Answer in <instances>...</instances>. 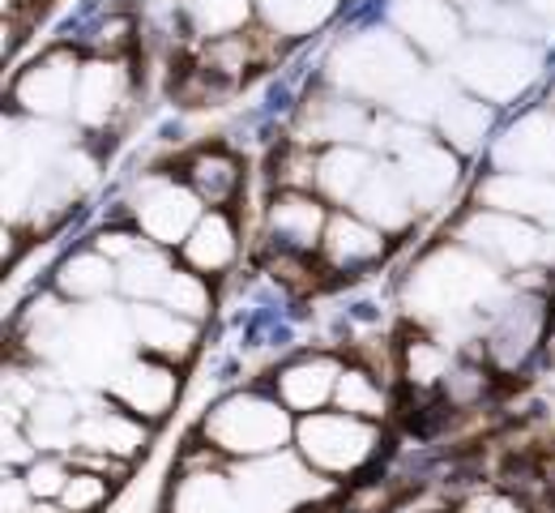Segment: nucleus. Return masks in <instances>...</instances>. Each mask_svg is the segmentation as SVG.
<instances>
[{"label": "nucleus", "instance_id": "nucleus-1", "mask_svg": "<svg viewBox=\"0 0 555 513\" xmlns=\"http://www.w3.org/2000/svg\"><path fill=\"white\" fill-rule=\"evenodd\" d=\"M206 437L222 453H244V458H261L274 453L282 440L291 437V420L286 407L274 398H257V394H240L227 398L214 415L206 420Z\"/></svg>", "mask_w": 555, "mask_h": 513}, {"label": "nucleus", "instance_id": "nucleus-2", "mask_svg": "<svg viewBox=\"0 0 555 513\" xmlns=\"http://www.w3.org/2000/svg\"><path fill=\"white\" fill-rule=\"evenodd\" d=\"M338 77L359 94H406L418 81V65L393 35L372 30L343 48Z\"/></svg>", "mask_w": 555, "mask_h": 513}, {"label": "nucleus", "instance_id": "nucleus-3", "mask_svg": "<svg viewBox=\"0 0 555 513\" xmlns=\"http://www.w3.org/2000/svg\"><path fill=\"white\" fill-rule=\"evenodd\" d=\"M299 449L304 458L317 466V471H330V475H347L359 471L372 449H376V428L363 424L359 415H325V411H312L304 424H299Z\"/></svg>", "mask_w": 555, "mask_h": 513}, {"label": "nucleus", "instance_id": "nucleus-4", "mask_svg": "<svg viewBox=\"0 0 555 513\" xmlns=\"http://www.w3.org/2000/svg\"><path fill=\"white\" fill-rule=\"evenodd\" d=\"M495 287L491 270L466 253H440L431 257L415 279L418 308L427 312H466Z\"/></svg>", "mask_w": 555, "mask_h": 513}, {"label": "nucleus", "instance_id": "nucleus-5", "mask_svg": "<svg viewBox=\"0 0 555 513\" xmlns=\"http://www.w3.org/2000/svg\"><path fill=\"white\" fill-rule=\"evenodd\" d=\"M457 69H462V77L475 90H483L487 99H508V94H517L530 77L539 74V56L530 48H521V43L479 39V43H470L462 52Z\"/></svg>", "mask_w": 555, "mask_h": 513}, {"label": "nucleus", "instance_id": "nucleus-6", "mask_svg": "<svg viewBox=\"0 0 555 513\" xmlns=\"http://www.w3.org/2000/svg\"><path fill=\"white\" fill-rule=\"evenodd\" d=\"M317 488V479L295 466V462H257L240 475V501H248L257 513H278L291 510L295 501H308Z\"/></svg>", "mask_w": 555, "mask_h": 513}, {"label": "nucleus", "instance_id": "nucleus-7", "mask_svg": "<svg viewBox=\"0 0 555 513\" xmlns=\"http://www.w3.org/2000/svg\"><path fill=\"white\" fill-rule=\"evenodd\" d=\"M197 202L202 197L184 184H150L138 206V219L150 240L176 244V240H189V231L202 222L197 219Z\"/></svg>", "mask_w": 555, "mask_h": 513}, {"label": "nucleus", "instance_id": "nucleus-8", "mask_svg": "<svg viewBox=\"0 0 555 513\" xmlns=\"http://www.w3.org/2000/svg\"><path fill=\"white\" fill-rule=\"evenodd\" d=\"M77 99V69L69 56H48L17 81V103L39 116H56Z\"/></svg>", "mask_w": 555, "mask_h": 513}, {"label": "nucleus", "instance_id": "nucleus-9", "mask_svg": "<svg viewBox=\"0 0 555 513\" xmlns=\"http://www.w3.org/2000/svg\"><path fill=\"white\" fill-rule=\"evenodd\" d=\"M321 253H325V261L334 270H359V266H372L385 253V235H380V227H372L363 215H338L325 227Z\"/></svg>", "mask_w": 555, "mask_h": 513}, {"label": "nucleus", "instance_id": "nucleus-10", "mask_svg": "<svg viewBox=\"0 0 555 513\" xmlns=\"http://www.w3.org/2000/svg\"><path fill=\"white\" fill-rule=\"evenodd\" d=\"M402 180H406V189H411L415 202L436 206V202L453 189L457 167H453V158H449L444 150L427 146V142L415 133V138L402 146Z\"/></svg>", "mask_w": 555, "mask_h": 513}, {"label": "nucleus", "instance_id": "nucleus-11", "mask_svg": "<svg viewBox=\"0 0 555 513\" xmlns=\"http://www.w3.org/2000/svg\"><path fill=\"white\" fill-rule=\"evenodd\" d=\"M116 398L138 411L145 420L167 415L171 398H176V372L163 364H129L116 372Z\"/></svg>", "mask_w": 555, "mask_h": 513}, {"label": "nucleus", "instance_id": "nucleus-12", "mask_svg": "<svg viewBox=\"0 0 555 513\" xmlns=\"http://www.w3.org/2000/svg\"><path fill=\"white\" fill-rule=\"evenodd\" d=\"M270 222H274L282 248H295V253L317 248V240H325V227H330L321 202H312L304 189H286L270 210Z\"/></svg>", "mask_w": 555, "mask_h": 513}, {"label": "nucleus", "instance_id": "nucleus-13", "mask_svg": "<svg viewBox=\"0 0 555 513\" xmlns=\"http://www.w3.org/2000/svg\"><path fill=\"white\" fill-rule=\"evenodd\" d=\"M466 240L475 248L491 253V257H504V261H534L539 248H543L539 235H534V227H526V222L513 219V215H479V219H470Z\"/></svg>", "mask_w": 555, "mask_h": 513}, {"label": "nucleus", "instance_id": "nucleus-14", "mask_svg": "<svg viewBox=\"0 0 555 513\" xmlns=\"http://www.w3.org/2000/svg\"><path fill=\"white\" fill-rule=\"evenodd\" d=\"M338 368L330 364V360H299V364L282 368V376H278V402L282 407H291V411H317L321 402H330L334 394H338Z\"/></svg>", "mask_w": 555, "mask_h": 513}, {"label": "nucleus", "instance_id": "nucleus-15", "mask_svg": "<svg viewBox=\"0 0 555 513\" xmlns=\"http://www.w3.org/2000/svg\"><path fill=\"white\" fill-rule=\"evenodd\" d=\"M500 163L513 171H555V120L552 116H526L504 142H500Z\"/></svg>", "mask_w": 555, "mask_h": 513}, {"label": "nucleus", "instance_id": "nucleus-16", "mask_svg": "<svg viewBox=\"0 0 555 513\" xmlns=\"http://www.w3.org/2000/svg\"><path fill=\"white\" fill-rule=\"evenodd\" d=\"M393 22L415 39L423 52H449L457 43V17L444 0H398Z\"/></svg>", "mask_w": 555, "mask_h": 513}, {"label": "nucleus", "instance_id": "nucleus-17", "mask_svg": "<svg viewBox=\"0 0 555 513\" xmlns=\"http://www.w3.org/2000/svg\"><path fill=\"white\" fill-rule=\"evenodd\" d=\"M411 202L415 197H411L402 171H372L367 184L354 197V210L385 231V227H402V222L411 219Z\"/></svg>", "mask_w": 555, "mask_h": 513}, {"label": "nucleus", "instance_id": "nucleus-18", "mask_svg": "<svg viewBox=\"0 0 555 513\" xmlns=\"http://www.w3.org/2000/svg\"><path fill=\"white\" fill-rule=\"evenodd\" d=\"M483 193H487V202L500 206L504 215H555V184L552 180L530 176V171L495 176Z\"/></svg>", "mask_w": 555, "mask_h": 513}, {"label": "nucleus", "instance_id": "nucleus-19", "mask_svg": "<svg viewBox=\"0 0 555 513\" xmlns=\"http://www.w3.org/2000/svg\"><path fill=\"white\" fill-rule=\"evenodd\" d=\"M138 338L145 351L163 356V360H184L193 351L197 330L189 325V317L171 312V308H138Z\"/></svg>", "mask_w": 555, "mask_h": 513}, {"label": "nucleus", "instance_id": "nucleus-20", "mask_svg": "<svg viewBox=\"0 0 555 513\" xmlns=\"http://www.w3.org/2000/svg\"><path fill=\"white\" fill-rule=\"evenodd\" d=\"M184 176H189V189L202 202H209V206H227L240 193V163L218 146L193 154L189 167H184Z\"/></svg>", "mask_w": 555, "mask_h": 513}, {"label": "nucleus", "instance_id": "nucleus-21", "mask_svg": "<svg viewBox=\"0 0 555 513\" xmlns=\"http://www.w3.org/2000/svg\"><path fill=\"white\" fill-rule=\"evenodd\" d=\"M539 330H543L539 304H513V308L504 312V321L495 325V334H491V356H495V364H504V368L521 364V360L530 356Z\"/></svg>", "mask_w": 555, "mask_h": 513}, {"label": "nucleus", "instance_id": "nucleus-22", "mask_svg": "<svg viewBox=\"0 0 555 513\" xmlns=\"http://www.w3.org/2000/svg\"><path fill=\"white\" fill-rule=\"evenodd\" d=\"M184 257H189V266L202 270V274L227 270L231 257H235V231H231L227 215L214 210V215H206V219L197 222V227L189 231V240H184Z\"/></svg>", "mask_w": 555, "mask_h": 513}, {"label": "nucleus", "instance_id": "nucleus-23", "mask_svg": "<svg viewBox=\"0 0 555 513\" xmlns=\"http://www.w3.org/2000/svg\"><path fill=\"white\" fill-rule=\"evenodd\" d=\"M77 440H81V449H103V453H116V458H133L145 445V428L138 420L120 415V411H99V415L77 424Z\"/></svg>", "mask_w": 555, "mask_h": 513}, {"label": "nucleus", "instance_id": "nucleus-24", "mask_svg": "<svg viewBox=\"0 0 555 513\" xmlns=\"http://www.w3.org/2000/svg\"><path fill=\"white\" fill-rule=\"evenodd\" d=\"M235 488L222 475L209 471H189L171 497V513H231L235 510Z\"/></svg>", "mask_w": 555, "mask_h": 513}, {"label": "nucleus", "instance_id": "nucleus-25", "mask_svg": "<svg viewBox=\"0 0 555 513\" xmlns=\"http://www.w3.org/2000/svg\"><path fill=\"white\" fill-rule=\"evenodd\" d=\"M120 69L116 65H90V69H81L77 77V116L86 120V125H103L107 120V112L120 103Z\"/></svg>", "mask_w": 555, "mask_h": 513}, {"label": "nucleus", "instance_id": "nucleus-26", "mask_svg": "<svg viewBox=\"0 0 555 513\" xmlns=\"http://www.w3.org/2000/svg\"><path fill=\"white\" fill-rule=\"evenodd\" d=\"M363 129H367V116L359 112V103L317 99L308 107V133H312V142H354V138H363Z\"/></svg>", "mask_w": 555, "mask_h": 513}, {"label": "nucleus", "instance_id": "nucleus-27", "mask_svg": "<svg viewBox=\"0 0 555 513\" xmlns=\"http://www.w3.org/2000/svg\"><path fill=\"white\" fill-rule=\"evenodd\" d=\"M367 176H372V163L359 150H330L317 167V184L338 202H354L359 189L367 184Z\"/></svg>", "mask_w": 555, "mask_h": 513}, {"label": "nucleus", "instance_id": "nucleus-28", "mask_svg": "<svg viewBox=\"0 0 555 513\" xmlns=\"http://www.w3.org/2000/svg\"><path fill=\"white\" fill-rule=\"evenodd\" d=\"M338 407L350 411V415H359V420H376V415H385V394H380V385H376V376L372 372H363V368H347L343 376H338Z\"/></svg>", "mask_w": 555, "mask_h": 513}, {"label": "nucleus", "instance_id": "nucleus-29", "mask_svg": "<svg viewBox=\"0 0 555 513\" xmlns=\"http://www.w3.org/2000/svg\"><path fill=\"white\" fill-rule=\"evenodd\" d=\"M167 279H171V266H167L158 253H150V248H138V253L125 257V266H120V283H125V292L141 295V299H163Z\"/></svg>", "mask_w": 555, "mask_h": 513}, {"label": "nucleus", "instance_id": "nucleus-30", "mask_svg": "<svg viewBox=\"0 0 555 513\" xmlns=\"http://www.w3.org/2000/svg\"><path fill=\"white\" fill-rule=\"evenodd\" d=\"M112 283H116V270H112V261L103 253H81V257H73L69 266L61 270V287L77 295V299L103 295Z\"/></svg>", "mask_w": 555, "mask_h": 513}, {"label": "nucleus", "instance_id": "nucleus-31", "mask_svg": "<svg viewBox=\"0 0 555 513\" xmlns=\"http://www.w3.org/2000/svg\"><path fill=\"white\" fill-rule=\"evenodd\" d=\"M487 107L475 99H444V112H440V125L449 133V142L462 150L479 146V138L487 133Z\"/></svg>", "mask_w": 555, "mask_h": 513}, {"label": "nucleus", "instance_id": "nucleus-32", "mask_svg": "<svg viewBox=\"0 0 555 513\" xmlns=\"http://www.w3.org/2000/svg\"><path fill=\"white\" fill-rule=\"evenodd\" d=\"M30 437L35 445H65L77 437V420H73V407L65 398H48V402H35V415H30Z\"/></svg>", "mask_w": 555, "mask_h": 513}, {"label": "nucleus", "instance_id": "nucleus-33", "mask_svg": "<svg viewBox=\"0 0 555 513\" xmlns=\"http://www.w3.org/2000/svg\"><path fill=\"white\" fill-rule=\"evenodd\" d=\"M261 4H266V17L286 35H299V30L317 26L334 9V0H261Z\"/></svg>", "mask_w": 555, "mask_h": 513}, {"label": "nucleus", "instance_id": "nucleus-34", "mask_svg": "<svg viewBox=\"0 0 555 513\" xmlns=\"http://www.w3.org/2000/svg\"><path fill=\"white\" fill-rule=\"evenodd\" d=\"M163 304L171 308V312H180V317H206L209 308V292L206 283H202V274H189V270H171V279H167V287H163Z\"/></svg>", "mask_w": 555, "mask_h": 513}, {"label": "nucleus", "instance_id": "nucleus-35", "mask_svg": "<svg viewBox=\"0 0 555 513\" xmlns=\"http://www.w3.org/2000/svg\"><path fill=\"white\" fill-rule=\"evenodd\" d=\"M107 484H112V479H103V475H94V471H73L65 492H61V505L69 513H94L107 501Z\"/></svg>", "mask_w": 555, "mask_h": 513}, {"label": "nucleus", "instance_id": "nucleus-36", "mask_svg": "<svg viewBox=\"0 0 555 513\" xmlns=\"http://www.w3.org/2000/svg\"><path fill=\"white\" fill-rule=\"evenodd\" d=\"M444 372H449V360H444V351H440L431 338L406 343V376H411L415 385H431V381H440Z\"/></svg>", "mask_w": 555, "mask_h": 513}, {"label": "nucleus", "instance_id": "nucleus-37", "mask_svg": "<svg viewBox=\"0 0 555 513\" xmlns=\"http://www.w3.org/2000/svg\"><path fill=\"white\" fill-rule=\"evenodd\" d=\"M69 475L73 471L61 458H39V462H30V471H26V488L35 492V501H61Z\"/></svg>", "mask_w": 555, "mask_h": 513}, {"label": "nucleus", "instance_id": "nucleus-38", "mask_svg": "<svg viewBox=\"0 0 555 513\" xmlns=\"http://www.w3.org/2000/svg\"><path fill=\"white\" fill-rule=\"evenodd\" d=\"M193 13L202 30L218 35V30H235L248 17V0H193Z\"/></svg>", "mask_w": 555, "mask_h": 513}, {"label": "nucleus", "instance_id": "nucleus-39", "mask_svg": "<svg viewBox=\"0 0 555 513\" xmlns=\"http://www.w3.org/2000/svg\"><path fill=\"white\" fill-rule=\"evenodd\" d=\"M350 513H393L398 510V488H389V484H363V488H354L347 501Z\"/></svg>", "mask_w": 555, "mask_h": 513}, {"label": "nucleus", "instance_id": "nucleus-40", "mask_svg": "<svg viewBox=\"0 0 555 513\" xmlns=\"http://www.w3.org/2000/svg\"><path fill=\"white\" fill-rule=\"evenodd\" d=\"M530 4H534V13H543V17L555 22V0H530Z\"/></svg>", "mask_w": 555, "mask_h": 513}, {"label": "nucleus", "instance_id": "nucleus-41", "mask_svg": "<svg viewBox=\"0 0 555 513\" xmlns=\"http://www.w3.org/2000/svg\"><path fill=\"white\" fill-rule=\"evenodd\" d=\"M457 4H483V0H457Z\"/></svg>", "mask_w": 555, "mask_h": 513}]
</instances>
